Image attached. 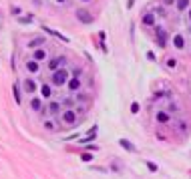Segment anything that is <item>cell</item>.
I'll return each mask as SVG.
<instances>
[{"mask_svg": "<svg viewBox=\"0 0 191 179\" xmlns=\"http://www.w3.org/2000/svg\"><path fill=\"white\" fill-rule=\"evenodd\" d=\"M68 73H66L65 68H60V71H54L53 73V77H50V83H53L54 86H62V85H66L68 83Z\"/></svg>", "mask_w": 191, "mask_h": 179, "instance_id": "cell-1", "label": "cell"}, {"mask_svg": "<svg viewBox=\"0 0 191 179\" xmlns=\"http://www.w3.org/2000/svg\"><path fill=\"white\" fill-rule=\"evenodd\" d=\"M175 65H177V60H175V59H169V60H167V66H169V68H175Z\"/></svg>", "mask_w": 191, "mask_h": 179, "instance_id": "cell-26", "label": "cell"}, {"mask_svg": "<svg viewBox=\"0 0 191 179\" xmlns=\"http://www.w3.org/2000/svg\"><path fill=\"white\" fill-rule=\"evenodd\" d=\"M119 145L123 147L125 151H129V153H135V145H133L131 141H127V139H119Z\"/></svg>", "mask_w": 191, "mask_h": 179, "instance_id": "cell-9", "label": "cell"}, {"mask_svg": "<svg viewBox=\"0 0 191 179\" xmlns=\"http://www.w3.org/2000/svg\"><path fill=\"white\" fill-rule=\"evenodd\" d=\"M80 159H83V161H92V155H91V153H83Z\"/></svg>", "mask_w": 191, "mask_h": 179, "instance_id": "cell-25", "label": "cell"}, {"mask_svg": "<svg viewBox=\"0 0 191 179\" xmlns=\"http://www.w3.org/2000/svg\"><path fill=\"white\" fill-rule=\"evenodd\" d=\"M30 107H32V111H42V99H36V97H34V99L30 101Z\"/></svg>", "mask_w": 191, "mask_h": 179, "instance_id": "cell-16", "label": "cell"}, {"mask_svg": "<svg viewBox=\"0 0 191 179\" xmlns=\"http://www.w3.org/2000/svg\"><path fill=\"white\" fill-rule=\"evenodd\" d=\"M24 91H26V93H34V91H36V83H34L32 79H26L24 80Z\"/></svg>", "mask_w": 191, "mask_h": 179, "instance_id": "cell-12", "label": "cell"}, {"mask_svg": "<svg viewBox=\"0 0 191 179\" xmlns=\"http://www.w3.org/2000/svg\"><path fill=\"white\" fill-rule=\"evenodd\" d=\"M86 149H89V151H97L99 147H97V145H86Z\"/></svg>", "mask_w": 191, "mask_h": 179, "instance_id": "cell-31", "label": "cell"}, {"mask_svg": "<svg viewBox=\"0 0 191 179\" xmlns=\"http://www.w3.org/2000/svg\"><path fill=\"white\" fill-rule=\"evenodd\" d=\"M187 8H189V0H177V10L183 12V10H187Z\"/></svg>", "mask_w": 191, "mask_h": 179, "instance_id": "cell-20", "label": "cell"}, {"mask_svg": "<svg viewBox=\"0 0 191 179\" xmlns=\"http://www.w3.org/2000/svg\"><path fill=\"white\" fill-rule=\"evenodd\" d=\"M131 113H139V103H133L131 105Z\"/></svg>", "mask_w": 191, "mask_h": 179, "instance_id": "cell-27", "label": "cell"}, {"mask_svg": "<svg viewBox=\"0 0 191 179\" xmlns=\"http://www.w3.org/2000/svg\"><path fill=\"white\" fill-rule=\"evenodd\" d=\"M80 73H83V68H74V71H73L74 77H80Z\"/></svg>", "mask_w": 191, "mask_h": 179, "instance_id": "cell-29", "label": "cell"}, {"mask_svg": "<svg viewBox=\"0 0 191 179\" xmlns=\"http://www.w3.org/2000/svg\"><path fill=\"white\" fill-rule=\"evenodd\" d=\"M143 24H147V26H153V24H155V14H145V16H143Z\"/></svg>", "mask_w": 191, "mask_h": 179, "instance_id": "cell-17", "label": "cell"}, {"mask_svg": "<svg viewBox=\"0 0 191 179\" xmlns=\"http://www.w3.org/2000/svg\"><path fill=\"white\" fill-rule=\"evenodd\" d=\"M77 18H79L83 24H91L92 22V14L89 12V10H85V8H77Z\"/></svg>", "mask_w": 191, "mask_h": 179, "instance_id": "cell-3", "label": "cell"}, {"mask_svg": "<svg viewBox=\"0 0 191 179\" xmlns=\"http://www.w3.org/2000/svg\"><path fill=\"white\" fill-rule=\"evenodd\" d=\"M40 93H42V97H44V99H48V97L53 95V89H50V85H48V83L40 85Z\"/></svg>", "mask_w": 191, "mask_h": 179, "instance_id": "cell-13", "label": "cell"}, {"mask_svg": "<svg viewBox=\"0 0 191 179\" xmlns=\"http://www.w3.org/2000/svg\"><path fill=\"white\" fill-rule=\"evenodd\" d=\"M44 59H46V50L44 48H36V50H34V60L40 62V60H44Z\"/></svg>", "mask_w": 191, "mask_h": 179, "instance_id": "cell-15", "label": "cell"}, {"mask_svg": "<svg viewBox=\"0 0 191 179\" xmlns=\"http://www.w3.org/2000/svg\"><path fill=\"white\" fill-rule=\"evenodd\" d=\"M62 65H66V59H65V56H56V59H53L50 62H48V68L54 73V71H59Z\"/></svg>", "mask_w": 191, "mask_h": 179, "instance_id": "cell-4", "label": "cell"}, {"mask_svg": "<svg viewBox=\"0 0 191 179\" xmlns=\"http://www.w3.org/2000/svg\"><path fill=\"white\" fill-rule=\"evenodd\" d=\"M20 22H22V24H26V22H28V24H30V22H32V16H20Z\"/></svg>", "mask_w": 191, "mask_h": 179, "instance_id": "cell-22", "label": "cell"}, {"mask_svg": "<svg viewBox=\"0 0 191 179\" xmlns=\"http://www.w3.org/2000/svg\"><path fill=\"white\" fill-rule=\"evenodd\" d=\"M86 99H89L86 95H77V101H86Z\"/></svg>", "mask_w": 191, "mask_h": 179, "instance_id": "cell-30", "label": "cell"}, {"mask_svg": "<svg viewBox=\"0 0 191 179\" xmlns=\"http://www.w3.org/2000/svg\"><path fill=\"white\" fill-rule=\"evenodd\" d=\"M42 42H44V36H36V38L28 40V48H34V50H36V48H38Z\"/></svg>", "mask_w": 191, "mask_h": 179, "instance_id": "cell-10", "label": "cell"}, {"mask_svg": "<svg viewBox=\"0 0 191 179\" xmlns=\"http://www.w3.org/2000/svg\"><path fill=\"white\" fill-rule=\"evenodd\" d=\"M12 95H14V101L16 103H22V99H20V89H18V85H12Z\"/></svg>", "mask_w": 191, "mask_h": 179, "instance_id": "cell-19", "label": "cell"}, {"mask_svg": "<svg viewBox=\"0 0 191 179\" xmlns=\"http://www.w3.org/2000/svg\"><path fill=\"white\" fill-rule=\"evenodd\" d=\"M44 129H46V131H54L56 127H54V123H53L50 119H46V121H44Z\"/></svg>", "mask_w": 191, "mask_h": 179, "instance_id": "cell-21", "label": "cell"}, {"mask_svg": "<svg viewBox=\"0 0 191 179\" xmlns=\"http://www.w3.org/2000/svg\"><path fill=\"white\" fill-rule=\"evenodd\" d=\"M62 103H65V105H66V107H71V105H73V103H74V101H73V99H71V97H66V99H65V101H62Z\"/></svg>", "mask_w": 191, "mask_h": 179, "instance_id": "cell-28", "label": "cell"}, {"mask_svg": "<svg viewBox=\"0 0 191 179\" xmlns=\"http://www.w3.org/2000/svg\"><path fill=\"white\" fill-rule=\"evenodd\" d=\"M177 127H179V129H181V131H183V133H187V131H189V127L185 125L183 121H179V123H177Z\"/></svg>", "mask_w": 191, "mask_h": 179, "instance_id": "cell-23", "label": "cell"}, {"mask_svg": "<svg viewBox=\"0 0 191 179\" xmlns=\"http://www.w3.org/2000/svg\"><path fill=\"white\" fill-rule=\"evenodd\" d=\"M42 30H44V32H48V34H53V36H56V38H60V40H65V42H68V38H66L65 34H60L59 30H53V28L44 26V24H42Z\"/></svg>", "mask_w": 191, "mask_h": 179, "instance_id": "cell-7", "label": "cell"}, {"mask_svg": "<svg viewBox=\"0 0 191 179\" xmlns=\"http://www.w3.org/2000/svg\"><path fill=\"white\" fill-rule=\"evenodd\" d=\"M189 22H191V8H189Z\"/></svg>", "mask_w": 191, "mask_h": 179, "instance_id": "cell-33", "label": "cell"}, {"mask_svg": "<svg viewBox=\"0 0 191 179\" xmlns=\"http://www.w3.org/2000/svg\"><path fill=\"white\" fill-rule=\"evenodd\" d=\"M173 44H175V48H179V50H181V48L185 47L183 36H181V34H175V36H173Z\"/></svg>", "mask_w": 191, "mask_h": 179, "instance_id": "cell-14", "label": "cell"}, {"mask_svg": "<svg viewBox=\"0 0 191 179\" xmlns=\"http://www.w3.org/2000/svg\"><path fill=\"white\" fill-rule=\"evenodd\" d=\"M147 167H149V171H157V165H155V163H153V161H147Z\"/></svg>", "mask_w": 191, "mask_h": 179, "instance_id": "cell-24", "label": "cell"}, {"mask_svg": "<svg viewBox=\"0 0 191 179\" xmlns=\"http://www.w3.org/2000/svg\"><path fill=\"white\" fill-rule=\"evenodd\" d=\"M77 111L74 109H66L65 113H62V123H65L66 127H73V125H77Z\"/></svg>", "mask_w": 191, "mask_h": 179, "instance_id": "cell-2", "label": "cell"}, {"mask_svg": "<svg viewBox=\"0 0 191 179\" xmlns=\"http://www.w3.org/2000/svg\"><path fill=\"white\" fill-rule=\"evenodd\" d=\"M157 42H159V47H161V48L167 47V32H165L161 26H157Z\"/></svg>", "mask_w": 191, "mask_h": 179, "instance_id": "cell-5", "label": "cell"}, {"mask_svg": "<svg viewBox=\"0 0 191 179\" xmlns=\"http://www.w3.org/2000/svg\"><path fill=\"white\" fill-rule=\"evenodd\" d=\"M26 71L28 73H38V60H26Z\"/></svg>", "mask_w": 191, "mask_h": 179, "instance_id": "cell-11", "label": "cell"}, {"mask_svg": "<svg viewBox=\"0 0 191 179\" xmlns=\"http://www.w3.org/2000/svg\"><path fill=\"white\" fill-rule=\"evenodd\" d=\"M48 111H50V113H53V115L60 113V103H59V101H53V103L48 105Z\"/></svg>", "mask_w": 191, "mask_h": 179, "instance_id": "cell-18", "label": "cell"}, {"mask_svg": "<svg viewBox=\"0 0 191 179\" xmlns=\"http://www.w3.org/2000/svg\"><path fill=\"white\" fill-rule=\"evenodd\" d=\"M165 4H173V2H175V0H163Z\"/></svg>", "mask_w": 191, "mask_h": 179, "instance_id": "cell-32", "label": "cell"}, {"mask_svg": "<svg viewBox=\"0 0 191 179\" xmlns=\"http://www.w3.org/2000/svg\"><path fill=\"white\" fill-rule=\"evenodd\" d=\"M56 2H60V4H62V2H65V0H56Z\"/></svg>", "mask_w": 191, "mask_h": 179, "instance_id": "cell-34", "label": "cell"}, {"mask_svg": "<svg viewBox=\"0 0 191 179\" xmlns=\"http://www.w3.org/2000/svg\"><path fill=\"white\" fill-rule=\"evenodd\" d=\"M155 119H157V123H169V121H171V117H169V113H167V111H159V113L155 115Z\"/></svg>", "mask_w": 191, "mask_h": 179, "instance_id": "cell-8", "label": "cell"}, {"mask_svg": "<svg viewBox=\"0 0 191 179\" xmlns=\"http://www.w3.org/2000/svg\"><path fill=\"white\" fill-rule=\"evenodd\" d=\"M80 85H83V83H80V79H79V77H73V79L66 83V86H68L71 91H79V89H80Z\"/></svg>", "mask_w": 191, "mask_h": 179, "instance_id": "cell-6", "label": "cell"}]
</instances>
